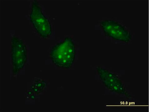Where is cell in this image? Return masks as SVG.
Masks as SVG:
<instances>
[{"mask_svg": "<svg viewBox=\"0 0 149 112\" xmlns=\"http://www.w3.org/2000/svg\"><path fill=\"white\" fill-rule=\"evenodd\" d=\"M30 19L31 22L41 37L46 39L51 35L52 30L50 23L43 14L41 8L36 0L32 2Z\"/></svg>", "mask_w": 149, "mask_h": 112, "instance_id": "obj_2", "label": "cell"}, {"mask_svg": "<svg viewBox=\"0 0 149 112\" xmlns=\"http://www.w3.org/2000/svg\"><path fill=\"white\" fill-rule=\"evenodd\" d=\"M75 47L72 38L67 37L52 47L50 57L56 66L64 68H70L75 59Z\"/></svg>", "mask_w": 149, "mask_h": 112, "instance_id": "obj_1", "label": "cell"}, {"mask_svg": "<svg viewBox=\"0 0 149 112\" xmlns=\"http://www.w3.org/2000/svg\"><path fill=\"white\" fill-rule=\"evenodd\" d=\"M35 97L34 95H32L31 96L30 98L32 99V100H34V99H35Z\"/></svg>", "mask_w": 149, "mask_h": 112, "instance_id": "obj_5", "label": "cell"}, {"mask_svg": "<svg viewBox=\"0 0 149 112\" xmlns=\"http://www.w3.org/2000/svg\"><path fill=\"white\" fill-rule=\"evenodd\" d=\"M100 25L105 35L113 39L127 41L132 37L128 30L115 21L104 20L100 22Z\"/></svg>", "mask_w": 149, "mask_h": 112, "instance_id": "obj_4", "label": "cell"}, {"mask_svg": "<svg viewBox=\"0 0 149 112\" xmlns=\"http://www.w3.org/2000/svg\"><path fill=\"white\" fill-rule=\"evenodd\" d=\"M11 47L13 72L16 74L23 68L27 61V50L23 41L15 36L11 38Z\"/></svg>", "mask_w": 149, "mask_h": 112, "instance_id": "obj_3", "label": "cell"}, {"mask_svg": "<svg viewBox=\"0 0 149 112\" xmlns=\"http://www.w3.org/2000/svg\"><path fill=\"white\" fill-rule=\"evenodd\" d=\"M28 94L29 95H31L32 94V93L30 91V92H28Z\"/></svg>", "mask_w": 149, "mask_h": 112, "instance_id": "obj_6", "label": "cell"}]
</instances>
